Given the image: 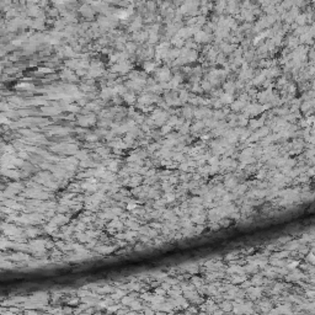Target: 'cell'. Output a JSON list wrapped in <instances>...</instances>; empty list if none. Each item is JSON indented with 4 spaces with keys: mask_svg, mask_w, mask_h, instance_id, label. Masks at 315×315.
Listing matches in <instances>:
<instances>
[{
    "mask_svg": "<svg viewBox=\"0 0 315 315\" xmlns=\"http://www.w3.org/2000/svg\"><path fill=\"white\" fill-rule=\"evenodd\" d=\"M144 69H145V71H153L154 69H155V64H153V63H145V65H144Z\"/></svg>",
    "mask_w": 315,
    "mask_h": 315,
    "instance_id": "cell-2",
    "label": "cell"
},
{
    "mask_svg": "<svg viewBox=\"0 0 315 315\" xmlns=\"http://www.w3.org/2000/svg\"><path fill=\"white\" fill-rule=\"evenodd\" d=\"M220 102H223V104H231V102H233V96H231L230 94L222 95L220 96Z\"/></svg>",
    "mask_w": 315,
    "mask_h": 315,
    "instance_id": "cell-1",
    "label": "cell"
}]
</instances>
